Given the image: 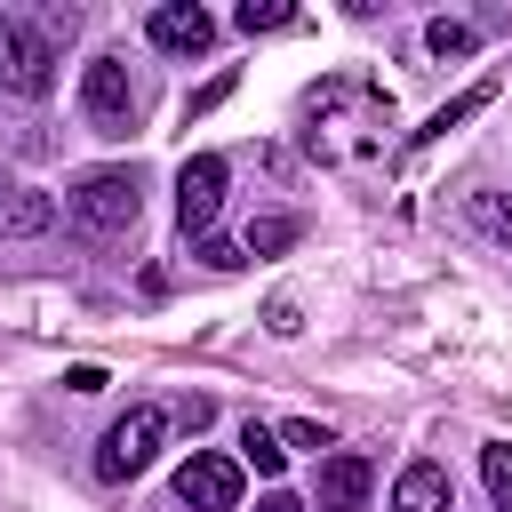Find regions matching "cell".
I'll list each match as a JSON object with an SVG mask.
<instances>
[{
    "label": "cell",
    "instance_id": "8992f818",
    "mask_svg": "<svg viewBox=\"0 0 512 512\" xmlns=\"http://www.w3.org/2000/svg\"><path fill=\"white\" fill-rule=\"evenodd\" d=\"M176 504H192V512H240V456L192 448L176 464Z\"/></svg>",
    "mask_w": 512,
    "mask_h": 512
},
{
    "label": "cell",
    "instance_id": "cb8c5ba5",
    "mask_svg": "<svg viewBox=\"0 0 512 512\" xmlns=\"http://www.w3.org/2000/svg\"><path fill=\"white\" fill-rule=\"evenodd\" d=\"M0 200H8V184H0Z\"/></svg>",
    "mask_w": 512,
    "mask_h": 512
},
{
    "label": "cell",
    "instance_id": "ac0fdd59",
    "mask_svg": "<svg viewBox=\"0 0 512 512\" xmlns=\"http://www.w3.org/2000/svg\"><path fill=\"white\" fill-rule=\"evenodd\" d=\"M288 16H296V8H288V0H240V8H232V24H240V32H248V40H256V32H280V24H288Z\"/></svg>",
    "mask_w": 512,
    "mask_h": 512
},
{
    "label": "cell",
    "instance_id": "e0dca14e",
    "mask_svg": "<svg viewBox=\"0 0 512 512\" xmlns=\"http://www.w3.org/2000/svg\"><path fill=\"white\" fill-rule=\"evenodd\" d=\"M424 48L448 64V56H472V48H480V32H472V24H456V16H440V24H424Z\"/></svg>",
    "mask_w": 512,
    "mask_h": 512
},
{
    "label": "cell",
    "instance_id": "5bb4252c",
    "mask_svg": "<svg viewBox=\"0 0 512 512\" xmlns=\"http://www.w3.org/2000/svg\"><path fill=\"white\" fill-rule=\"evenodd\" d=\"M464 216H472L496 248H512V192H464Z\"/></svg>",
    "mask_w": 512,
    "mask_h": 512
},
{
    "label": "cell",
    "instance_id": "ffe728a7",
    "mask_svg": "<svg viewBox=\"0 0 512 512\" xmlns=\"http://www.w3.org/2000/svg\"><path fill=\"white\" fill-rule=\"evenodd\" d=\"M280 440H288V448H312V456H320V448H328V424H312V416H288V424H280Z\"/></svg>",
    "mask_w": 512,
    "mask_h": 512
},
{
    "label": "cell",
    "instance_id": "603a6c76",
    "mask_svg": "<svg viewBox=\"0 0 512 512\" xmlns=\"http://www.w3.org/2000/svg\"><path fill=\"white\" fill-rule=\"evenodd\" d=\"M256 512H304V504H296V496H264Z\"/></svg>",
    "mask_w": 512,
    "mask_h": 512
},
{
    "label": "cell",
    "instance_id": "30bf717a",
    "mask_svg": "<svg viewBox=\"0 0 512 512\" xmlns=\"http://www.w3.org/2000/svg\"><path fill=\"white\" fill-rule=\"evenodd\" d=\"M448 504H456V488H448V464H432V456L400 464V480H392V512H448Z\"/></svg>",
    "mask_w": 512,
    "mask_h": 512
},
{
    "label": "cell",
    "instance_id": "9c48e42d",
    "mask_svg": "<svg viewBox=\"0 0 512 512\" xmlns=\"http://www.w3.org/2000/svg\"><path fill=\"white\" fill-rule=\"evenodd\" d=\"M144 40H152L160 56H208V40H216V16H208L200 0H160V8L144 16Z\"/></svg>",
    "mask_w": 512,
    "mask_h": 512
},
{
    "label": "cell",
    "instance_id": "d6986e66",
    "mask_svg": "<svg viewBox=\"0 0 512 512\" xmlns=\"http://www.w3.org/2000/svg\"><path fill=\"white\" fill-rule=\"evenodd\" d=\"M192 256H200L208 272H240V264H248V248H240V240H216V232H208V240H192Z\"/></svg>",
    "mask_w": 512,
    "mask_h": 512
},
{
    "label": "cell",
    "instance_id": "4fadbf2b",
    "mask_svg": "<svg viewBox=\"0 0 512 512\" xmlns=\"http://www.w3.org/2000/svg\"><path fill=\"white\" fill-rule=\"evenodd\" d=\"M240 472H264V480H280V472H288V440H280L272 424H256V416L240 424Z\"/></svg>",
    "mask_w": 512,
    "mask_h": 512
},
{
    "label": "cell",
    "instance_id": "3957f363",
    "mask_svg": "<svg viewBox=\"0 0 512 512\" xmlns=\"http://www.w3.org/2000/svg\"><path fill=\"white\" fill-rule=\"evenodd\" d=\"M168 432H176V408L168 400H128V416L104 432V448H96V480H136L160 448H168Z\"/></svg>",
    "mask_w": 512,
    "mask_h": 512
},
{
    "label": "cell",
    "instance_id": "44dd1931",
    "mask_svg": "<svg viewBox=\"0 0 512 512\" xmlns=\"http://www.w3.org/2000/svg\"><path fill=\"white\" fill-rule=\"evenodd\" d=\"M264 328H272V336H296V328H304L296 296H272V304H264Z\"/></svg>",
    "mask_w": 512,
    "mask_h": 512
},
{
    "label": "cell",
    "instance_id": "ba28073f",
    "mask_svg": "<svg viewBox=\"0 0 512 512\" xmlns=\"http://www.w3.org/2000/svg\"><path fill=\"white\" fill-rule=\"evenodd\" d=\"M368 488H376V464L360 448H328L320 472H312V504L320 512H368Z\"/></svg>",
    "mask_w": 512,
    "mask_h": 512
},
{
    "label": "cell",
    "instance_id": "7a4b0ae2",
    "mask_svg": "<svg viewBox=\"0 0 512 512\" xmlns=\"http://www.w3.org/2000/svg\"><path fill=\"white\" fill-rule=\"evenodd\" d=\"M64 216H72V232H88V240H120V232H136V216H144V184H136V168H96V176H80V184L64 192Z\"/></svg>",
    "mask_w": 512,
    "mask_h": 512
},
{
    "label": "cell",
    "instance_id": "277c9868",
    "mask_svg": "<svg viewBox=\"0 0 512 512\" xmlns=\"http://www.w3.org/2000/svg\"><path fill=\"white\" fill-rule=\"evenodd\" d=\"M56 88V48L40 24L0 16V96H48Z\"/></svg>",
    "mask_w": 512,
    "mask_h": 512
},
{
    "label": "cell",
    "instance_id": "6da1fadb",
    "mask_svg": "<svg viewBox=\"0 0 512 512\" xmlns=\"http://www.w3.org/2000/svg\"><path fill=\"white\" fill-rule=\"evenodd\" d=\"M384 128H392V96L368 88V80H320V88L304 96V144H312V160H328V168L376 160V152H384Z\"/></svg>",
    "mask_w": 512,
    "mask_h": 512
},
{
    "label": "cell",
    "instance_id": "5b68a950",
    "mask_svg": "<svg viewBox=\"0 0 512 512\" xmlns=\"http://www.w3.org/2000/svg\"><path fill=\"white\" fill-rule=\"evenodd\" d=\"M80 112L96 136H128L136 128V88H128V64L120 56H88L80 72Z\"/></svg>",
    "mask_w": 512,
    "mask_h": 512
},
{
    "label": "cell",
    "instance_id": "2e32d148",
    "mask_svg": "<svg viewBox=\"0 0 512 512\" xmlns=\"http://www.w3.org/2000/svg\"><path fill=\"white\" fill-rule=\"evenodd\" d=\"M480 480H488L496 512H512V440H488V448H480Z\"/></svg>",
    "mask_w": 512,
    "mask_h": 512
},
{
    "label": "cell",
    "instance_id": "7402d4cb",
    "mask_svg": "<svg viewBox=\"0 0 512 512\" xmlns=\"http://www.w3.org/2000/svg\"><path fill=\"white\" fill-rule=\"evenodd\" d=\"M224 96H232V72H216V80H208V88H192V104H184V112H192V120H200V112H216V104H224Z\"/></svg>",
    "mask_w": 512,
    "mask_h": 512
},
{
    "label": "cell",
    "instance_id": "7c38bea8",
    "mask_svg": "<svg viewBox=\"0 0 512 512\" xmlns=\"http://www.w3.org/2000/svg\"><path fill=\"white\" fill-rule=\"evenodd\" d=\"M56 224V200L48 192H8L0 200V240H40Z\"/></svg>",
    "mask_w": 512,
    "mask_h": 512
},
{
    "label": "cell",
    "instance_id": "9a60e30c",
    "mask_svg": "<svg viewBox=\"0 0 512 512\" xmlns=\"http://www.w3.org/2000/svg\"><path fill=\"white\" fill-rule=\"evenodd\" d=\"M296 240H304V224H296V216H256L240 248H248V256H280V248H296Z\"/></svg>",
    "mask_w": 512,
    "mask_h": 512
},
{
    "label": "cell",
    "instance_id": "8fae6325",
    "mask_svg": "<svg viewBox=\"0 0 512 512\" xmlns=\"http://www.w3.org/2000/svg\"><path fill=\"white\" fill-rule=\"evenodd\" d=\"M488 104H496V80H472L464 96H448V104H440V112L416 128V152H424V144H440L448 128H464V120H472V112H488Z\"/></svg>",
    "mask_w": 512,
    "mask_h": 512
},
{
    "label": "cell",
    "instance_id": "52a82bcc",
    "mask_svg": "<svg viewBox=\"0 0 512 512\" xmlns=\"http://www.w3.org/2000/svg\"><path fill=\"white\" fill-rule=\"evenodd\" d=\"M224 152H192L184 168H176V224L192 232V240H208V224H216V208H224Z\"/></svg>",
    "mask_w": 512,
    "mask_h": 512
}]
</instances>
